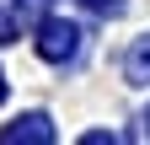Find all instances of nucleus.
I'll use <instances>...</instances> for the list:
<instances>
[{
    "instance_id": "f03ea898",
    "label": "nucleus",
    "mask_w": 150,
    "mask_h": 145,
    "mask_svg": "<svg viewBox=\"0 0 150 145\" xmlns=\"http://www.w3.org/2000/svg\"><path fill=\"white\" fill-rule=\"evenodd\" d=\"M0 140L6 145H16V140H54V129H48L43 113H27V118H16L11 129H0Z\"/></svg>"
},
{
    "instance_id": "423d86ee",
    "label": "nucleus",
    "mask_w": 150,
    "mask_h": 145,
    "mask_svg": "<svg viewBox=\"0 0 150 145\" xmlns=\"http://www.w3.org/2000/svg\"><path fill=\"white\" fill-rule=\"evenodd\" d=\"M0 102H6V81H0Z\"/></svg>"
},
{
    "instance_id": "20e7f679",
    "label": "nucleus",
    "mask_w": 150,
    "mask_h": 145,
    "mask_svg": "<svg viewBox=\"0 0 150 145\" xmlns=\"http://www.w3.org/2000/svg\"><path fill=\"white\" fill-rule=\"evenodd\" d=\"M86 11H97V16H123V6L129 0H81Z\"/></svg>"
},
{
    "instance_id": "39448f33",
    "label": "nucleus",
    "mask_w": 150,
    "mask_h": 145,
    "mask_svg": "<svg viewBox=\"0 0 150 145\" xmlns=\"http://www.w3.org/2000/svg\"><path fill=\"white\" fill-rule=\"evenodd\" d=\"M145 134H150V107H145Z\"/></svg>"
},
{
    "instance_id": "7ed1b4c3",
    "label": "nucleus",
    "mask_w": 150,
    "mask_h": 145,
    "mask_svg": "<svg viewBox=\"0 0 150 145\" xmlns=\"http://www.w3.org/2000/svg\"><path fill=\"white\" fill-rule=\"evenodd\" d=\"M123 75L134 81V86H145V81H150V32H145L134 48H129V59H123Z\"/></svg>"
},
{
    "instance_id": "f257e3e1",
    "label": "nucleus",
    "mask_w": 150,
    "mask_h": 145,
    "mask_svg": "<svg viewBox=\"0 0 150 145\" xmlns=\"http://www.w3.org/2000/svg\"><path fill=\"white\" fill-rule=\"evenodd\" d=\"M75 48H81V27L75 22H59V16H54V22H43V32H38V54H43V59H75Z\"/></svg>"
}]
</instances>
